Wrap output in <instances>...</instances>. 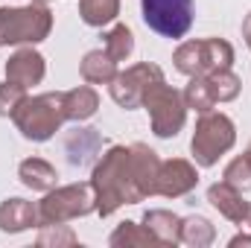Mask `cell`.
<instances>
[{
  "label": "cell",
  "mask_w": 251,
  "mask_h": 248,
  "mask_svg": "<svg viewBox=\"0 0 251 248\" xmlns=\"http://www.w3.org/2000/svg\"><path fill=\"white\" fill-rule=\"evenodd\" d=\"M143 21L164 38H181L193 24V0H143Z\"/></svg>",
  "instance_id": "1"
}]
</instances>
